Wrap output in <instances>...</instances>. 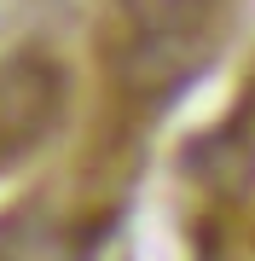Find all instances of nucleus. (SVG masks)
Instances as JSON below:
<instances>
[{
    "mask_svg": "<svg viewBox=\"0 0 255 261\" xmlns=\"http://www.w3.org/2000/svg\"><path fill=\"white\" fill-rule=\"evenodd\" d=\"M64 111V82L47 58H0V151L35 145Z\"/></svg>",
    "mask_w": 255,
    "mask_h": 261,
    "instance_id": "nucleus-1",
    "label": "nucleus"
}]
</instances>
